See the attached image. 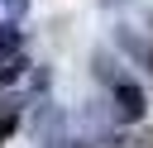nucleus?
Here are the masks:
<instances>
[{
	"label": "nucleus",
	"instance_id": "3",
	"mask_svg": "<svg viewBox=\"0 0 153 148\" xmlns=\"http://www.w3.org/2000/svg\"><path fill=\"white\" fill-rule=\"evenodd\" d=\"M24 5H29V0H0V29H14V24L24 19Z\"/></svg>",
	"mask_w": 153,
	"mask_h": 148
},
{
	"label": "nucleus",
	"instance_id": "6",
	"mask_svg": "<svg viewBox=\"0 0 153 148\" xmlns=\"http://www.w3.org/2000/svg\"><path fill=\"white\" fill-rule=\"evenodd\" d=\"M76 148H96V143H76Z\"/></svg>",
	"mask_w": 153,
	"mask_h": 148
},
{
	"label": "nucleus",
	"instance_id": "1",
	"mask_svg": "<svg viewBox=\"0 0 153 148\" xmlns=\"http://www.w3.org/2000/svg\"><path fill=\"white\" fill-rule=\"evenodd\" d=\"M110 95H115V115H120V119H139V115H143V91H139V81L124 76V81L110 86Z\"/></svg>",
	"mask_w": 153,
	"mask_h": 148
},
{
	"label": "nucleus",
	"instance_id": "5",
	"mask_svg": "<svg viewBox=\"0 0 153 148\" xmlns=\"http://www.w3.org/2000/svg\"><path fill=\"white\" fill-rule=\"evenodd\" d=\"M19 53V29H0V62H10Z\"/></svg>",
	"mask_w": 153,
	"mask_h": 148
},
{
	"label": "nucleus",
	"instance_id": "2",
	"mask_svg": "<svg viewBox=\"0 0 153 148\" xmlns=\"http://www.w3.org/2000/svg\"><path fill=\"white\" fill-rule=\"evenodd\" d=\"M19 119H24V100H10V105L0 110V143H5V138L19 129Z\"/></svg>",
	"mask_w": 153,
	"mask_h": 148
},
{
	"label": "nucleus",
	"instance_id": "4",
	"mask_svg": "<svg viewBox=\"0 0 153 148\" xmlns=\"http://www.w3.org/2000/svg\"><path fill=\"white\" fill-rule=\"evenodd\" d=\"M24 67H29V62H19V57H10V62L0 67V91H5V86H14V81L24 76Z\"/></svg>",
	"mask_w": 153,
	"mask_h": 148
}]
</instances>
